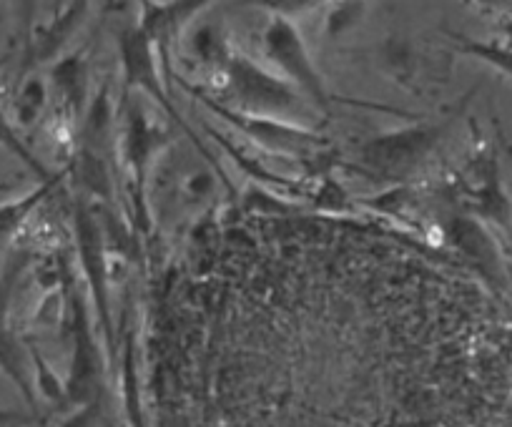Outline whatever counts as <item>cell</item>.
I'll use <instances>...</instances> for the list:
<instances>
[{"label":"cell","mask_w":512,"mask_h":427,"mask_svg":"<svg viewBox=\"0 0 512 427\" xmlns=\"http://www.w3.org/2000/svg\"><path fill=\"white\" fill-rule=\"evenodd\" d=\"M0 149L6 151V154H11L13 159L21 161V164L36 176V181H51L53 176H58V171H53L51 166L31 149V144L23 139L21 129H18V124L13 121L11 109L6 106L3 88H0Z\"/></svg>","instance_id":"cell-14"},{"label":"cell","mask_w":512,"mask_h":427,"mask_svg":"<svg viewBox=\"0 0 512 427\" xmlns=\"http://www.w3.org/2000/svg\"><path fill=\"white\" fill-rule=\"evenodd\" d=\"M327 3L329 0H239V8H256V11L267 13L269 18L297 23L299 18L324 11Z\"/></svg>","instance_id":"cell-18"},{"label":"cell","mask_w":512,"mask_h":427,"mask_svg":"<svg viewBox=\"0 0 512 427\" xmlns=\"http://www.w3.org/2000/svg\"><path fill=\"white\" fill-rule=\"evenodd\" d=\"M445 36L450 38L457 53L485 63L487 68H492V71H497L500 76H505L507 81H512V48L510 46H505V43L500 41H477V38L462 36V33H455V31H445Z\"/></svg>","instance_id":"cell-16"},{"label":"cell","mask_w":512,"mask_h":427,"mask_svg":"<svg viewBox=\"0 0 512 427\" xmlns=\"http://www.w3.org/2000/svg\"><path fill=\"white\" fill-rule=\"evenodd\" d=\"M262 53L274 73L292 83L299 93L309 101L314 111L329 116L334 109V101L352 103L347 98H334L309 53L307 41L297 23L282 21V18H269L262 31Z\"/></svg>","instance_id":"cell-5"},{"label":"cell","mask_w":512,"mask_h":427,"mask_svg":"<svg viewBox=\"0 0 512 427\" xmlns=\"http://www.w3.org/2000/svg\"><path fill=\"white\" fill-rule=\"evenodd\" d=\"M181 43H184L186 53H191L196 66L204 68L206 73H216L219 78L236 48L219 21H204L199 26L194 23Z\"/></svg>","instance_id":"cell-13"},{"label":"cell","mask_w":512,"mask_h":427,"mask_svg":"<svg viewBox=\"0 0 512 427\" xmlns=\"http://www.w3.org/2000/svg\"><path fill=\"white\" fill-rule=\"evenodd\" d=\"M48 98H51L48 78H43L36 71L23 76L21 86H18L11 103V116L18 124V129H31V126H36L41 121V116L48 109Z\"/></svg>","instance_id":"cell-15"},{"label":"cell","mask_w":512,"mask_h":427,"mask_svg":"<svg viewBox=\"0 0 512 427\" xmlns=\"http://www.w3.org/2000/svg\"><path fill=\"white\" fill-rule=\"evenodd\" d=\"M465 3H470L475 11L485 13V16H495V18L512 8V0H465Z\"/></svg>","instance_id":"cell-19"},{"label":"cell","mask_w":512,"mask_h":427,"mask_svg":"<svg viewBox=\"0 0 512 427\" xmlns=\"http://www.w3.org/2000/svg\"><path fill=\"white\" fill-rule=\"evenodd\" d=\"M174 86H181L186 93H191V98L199 101L204 109H209L216 119L224 121V124L229 126V129H234L236 134L254 141L256 146H262L269 154L294 156V159H319V156L327 154V136L319 134V131L307 129L304 124L231 109L229 103L219 101V98L211 91H206L204 86H194L191 81H186L179 71H176L174 76Z\"/></svg>","instance_id":"cell-3"},{"label":"cell","mask_w":512,"mask_h":427,"mask_svg":"<svg viewBox=\"0 0 512 427\" xmlns=\"http://www.w3.org/2000/svg\"><path fill=\"white\" fill-rule=\"evenodd\" d=\"M221 96L219 101L229 103L231 109L246 111V114L274 116L302 124L314 111L307 98L297 91L279 73L269 71L262 63L246 56L244 51L234 48L224 73H221Z\"/></svg>","instance_id":"cell-2"},{"label":"cell","mask_w":512,"mask_h":427,"mask_svg":"<svg viewBox=\"0 0 512 427\" xmlns=\"http://www.w3.org/2000/svg\"><path fill=\"white\" fill-rule=\"evenodd\" d=\"M116 48L118 66H121V96H134V93L149 96L151 101L156 103V109H159L161 114L169 116L181 134L189 136L191 144L201 151L206 164H209L211 169H219V161L211 156V151L206 149L201 136L181 119L179 109H176L174 103V93H171L169 83H166L164 73H161L159 53H156L154 43L144 36L139 23H126V26H121L116 38Z\"/></svg>","instance_id":"cell-4"},{"label":"cell","mask_w":512,"mask_h":427,"mask_svg":"<svg viewBox=\"0 0 512 427\" xmlns=\"http://www.w3.org/2000/svg\"><path fill=\"white\" fill-rule=\"evenodd\" d=\"M452 121H412L410 126L369 136L357 149V161L382 176L407 174L440 146Z\"/></svg>","instance_id":"cell-6"},{"label":"cell","mask_w":512,"mask_h":427,"mask_svg":"<svg viewBox=\"0 0 512 427\" xmlns=\"http://www.w3.org/2000/svg\"><path fill=\"white\" fill-rule=\"evenodd\" d=\"M88 11H91V0H68L66 6L53 13L46 23L33 28L26 56H23V76L41 66H51L56 58H61L86 23Z\"/></svg>","instance_id":"cell-9"},{"label":"cell","mask_w":512,"mask_h":427,"mask_svg":"<svg viewBox=\"0 0 512 427\" xmlns=\"http://www.w3.org/2000/svg\"><path fill=\"white\" fill-rule=\"evenodd\" d=\"M48 86L56 93L58 109H61L63 121L68 126L81 124L91 103V68H88V56L83 48L78 51H66L61 58L48 66Z\"/></svg>","instance_id":"cell-10"},{"label":"cell","mask_w":512,"mask_h":427,"mask_svg":"<svg viewBox=\"0 0 512 427\" xmlns=\"http://www.w3.org/2000/svg\"><path fill=\"white\" fill-rule=\"evenodd\" d=\"M322 33L327 41H339L347 36L352 28H357L364 21L367 13V0H329L324 8Z\"/></svg>","instance_id":"cell-17"},{"label":"cell","mask_w":512,"mask_h":427,"mask_svg":"<svg viewBox=\"0 0 512 427\" xmlns=\"http://www.w3.org/2000/svg\"><path fill=\"white\" fill-rule=\"evenodd\" d=\"M216 0H139V28L159 53L161 73L174 91V53L196 18Z\"/></svg>","instance_id":"cell-8"},{"label":"cell","mask_w":512,"mask_h":427,"mask_svg":"<svg viewBox=\"0 0 512 427\" xmlns=\"http://www.w3.org/2000/svg\"><path fill=\"white\" fill-rule=\"evenodd\" d=\"M495 31H497L495 41L505 43V46L512 48V11L502 13V16L495 18Z\"/></svg>","instance_id":"cell-20"},{"label":"cell","mask_w":512,"mask_h":427,"mask_svg":"<svg viewBox=\"0 0 512 427\" xmlns=\"http://www.w3.org/2000/svg\"><path fill=\"white\" fill-rule=\"evenodd\" d=\"M455 196L467 217L492 224L502 232L512 229V201L492 149L475 151V156L457 171Z\"/></svg>","instance_id":"cell-7"},{"label":"cell","mask_w":512,"mask_h":427,"mask_svg":"<svg viewBox=\"0 0 512 427\" xmlns=\"http://www.w3.org/2000/svg\"><path fill=\"white\" fill-rule=\"evenodd\" d=\"M21 267L23 264H13V267H8L6 277L0 279V372L23 392L28 405L36 410V382H33L31 370H28V350L13 335L6 322V302L11 297L13 282H16Z\"/></svg>","instance_id":"cell-11"},{"label":"cell","mask_w":512,"mask_h":427,"mask_svg":"<svg viewBox=\"0 0 512 427\" xmlns=\"http://www.w3.org/2000/svg\"><path fill=\"white\" fill-rule=\"evenodd\" d=\"M23 422H33V417L23 415V412L0 407V425H23Z\"/></svg>","instance_id":"cell-21"},{"label":"cell","mask_w":512,"mask_h":427,"mask_svg":"<svg viewBox=\"0 0 512 427\" xmlns=\"http://www.w3.org/2000/svg\"><path fill=\"white\" fill-rule=\"evenodd\" d=\"M68 176L66 169L58 171V176H53L51 181H38L31 191L21 196H13V199L0 201V252L8 247V244L16 239V234H21V229L26 227L28 219L41 209L43 201L63 184V179Z\"/></svg>","instance_id":"cell-12"},{"label":"cell","mask_w":512,"mask_h":427,"mask_svg":"<svg viewBox=\"0 0 512 427\" xmlns=\"http://www.w3.org/2000/svg\"><path fill=\"white\" fill-rule=\"evenodd\" d=\"M169 144L171 134L151 119L139 96H121L116 151L121 154L123 169L128 174V199L134 211V224L141 234H151L149 179L156 159L169 149Z\"/></svg>","instance_id":"cell-1"}]
</instances>
